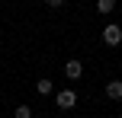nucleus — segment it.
<instances>
[{"mask_svg":"<svg viewBox=\"0 0 122 118\" xmlns=\"http://www.w3.org/2000/svg\"><path fill=\"white\" fill-rule=\"evenodd\" d=\"M106 96L109 99H122V80H109L106 83Z\"/></svg>","mask_w":122,"mask_h":118,"instance_id":"nucleus-4","label":"nucleus"},{"mask_svg":"<svg viewBox=\"0 0 122 118\" xmlns=\"http://www.w3.org/2000/svg\"><path fill=\"white\" fill-rule=\"evenodd\" d=\"M103 42L109 45V48H116V45H122V29H119L116 22H109V26L103 29Z\"/></svg>","mask_w":122,"mask_h":118,"instance_id":"nucleus-1","label":"nucleus"},{"mask_svg":"<svg viewBox=\"0 0 122 118\" xmlns=\"http://www.w3.org/2000/svg\"><path fill=\"white\" fill-rule=\"evenodd\" d=\"M55 102H58V109H74L77 105V93H74V89H61L55 96Z\"/></svg>","mask_w":122,"mask_h":118,"instance_id":"nucleus-2","label":"nucleus"},{"mask_svg":"<svg viewBox=\"0 0 122 118\" xmlns=\"http://www.w3.org/2000/svg\"><path fill=\"white\" fill-rule=\"evenodd\" d=\"M36 89H39L42 96H51V93H55V89H51V80H48V77H42V80L36 83Z\"/></svg>","mask_w":122,"mask_h":118,"instance_id":"nucleus-5","label":"nucleus"},{"mask_svg":"<svg viewBox=\"0 0 122 118\" xmlns=\"http://www.w3.org/2000/svg\"><path fill=\"white\" fill-rule=\"evenodd\" d=\"M13 118H32V109L29 105H19L16 112H13Z\"/></svg>","mask_w":122,"mask_h":118,"instance_id":"nucleus-7","label":"nucleus"},{"mask_svg":"<svg viewBox=\"0 0 122 118\" xmlns=\"http://www.w3.org/2000/svg\"><path fill=\"white\" fill-rule=\"evenodd\" d=\"M97 10L100 13H112L116 10V0H97Z\"/></svg>","mask_w":122,"mask_h":118,"instance_id":"nucleus-6","label":"nucleus"},{"mask_svg":"<svg viewBox=\"0 0 122 118\" xmlns=\"http://www.w3.org/2000/svg\"><path fill=\"white\" fill-rule=\"evenodd\" d=\"M45 3H48L51 10H55V6H61V3H64V0H45Z\"/></svg>","mask_w":122,"mask_h":118,"instance_id":"nucleus-8","label":"nucleus"},{"mask_svg":"<svg viewBox=\"0 0 122 118\" xmlns=\"http://www.w3.org/2000/svg\"><path fill=\"white\" fill-rule=\"evenodd\" d=\"M64 74L71 77V80H80V74H84V64H80V61H67V64H64Z\"/></svg>","mask_w":122,"mask_h":118,"instance_id":"nucleus-3","label":"nucleus"}]
</instances>
